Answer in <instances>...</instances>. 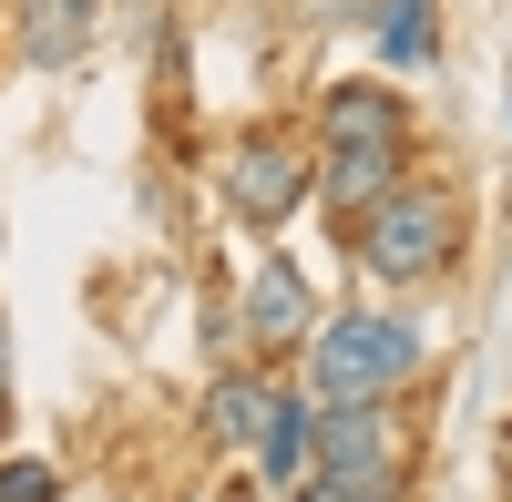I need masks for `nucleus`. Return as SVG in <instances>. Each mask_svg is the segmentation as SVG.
Listing matches in <instances>:
<instances>
[{
    "instance_id": "6e6552de",
    "label": "nucleus",
    "mask_w": 512,
    "mask_h": 502,
    "mask_svg": "<svg viewBox=\"0 0 512 502\" xmlns=\"http://www.w3.org/2000/svg\"><path fill=\"white\" fill-rule=\"evenodd\" d=\"M267 400H277L267 369H236V380L205 390V431H216L226 451H256V431H267Z\"/></svg>"
},
{
    "instance_id": "9d476101",
    "label": "nucleus",
    "mask_w": 512,
    "mask_h": 502,
    "mask_svg": "<svg viewBox=\"0 0 512 502\" xmlns=\"http://www.w3.org/2000/svg\"><path fill=\"white\" fill-rule=\"evenodd\" d=\"M379 52H390L400 72L431 62V0H379Z\"/></svg>"
},
{
    "instance_id": "f257e3e1",
    "label": "nucleus",
    "mask_w": 512,
    "mask_h": 502,
    "mask_svg": "<svg viewBox=\"0 0 512 502\" xmlns=\"http://www.w3.org/2000/svg\"><path fill=\"white\" fill-rule=\"evenodd\" d=\"M400 175H410V103H400V82H328V103H318V205L359 226Z\"/></svg>"
},
{
    "instance_id": "39448f33",
    "label": "nucleus",
    "mask_w": 512,
    "mask_h": 502,
    "mask_svg": "<svg viewBox=\"0 0 512 502\" xmlns=\"http://www.w3.org/2000/svg\"><path fill=\"white\" fill-rule=\"evenodd\" d=\"M236 328H246V349H256V359H287V349H308V339H318V287L297 277V257H267V267H256Z\"/></svg>"
},
{
    "instance_id": "0eeeda50",
    "label": "nucleus",
    "mask_w": 512,
    "mask_h": 502,
    "mask_svg": "<svg viewBox=\"0 0 512 502\" xmlns=\"http://www.w3.org/2000/svg\"><path fill=\"white\" fill-rule=\"evenodd\" d=\"M297 502H400V451H369V462H308Z\"/></svg>"
},
{
    "instance_id": "9b49d317",
    "label": "nucleus",
    "mask_w": 512,
    "mask_h": 502,
    "mask_svg": "<svg viewBox=\"0 0 512 502\" xmlns=\"http://www.w3.org/2000/svg\"><path fill=\"white\" fill-rule=\"evenodd\" d=\"M0 502H62L52 462H0Z\"/></svg>"
},
{
    "instance_id": "20e7f679",
    "label": "nucleus",
    "mask_w": 512,
    "mask_h": 502,
    "mask_svg": "<svg viewBox=\"0 0 512 502\" xmlns=\"http://www.w3.org/2000/svg\"><path fill=\"white\" fill-rule=\"evenodd\" d=\"M308 185H318V164L297 154L287 134H246L226 154V205H236L246 226H287L297 205H308Z\"/></svg>"
},
{
    "instance_id": "7ed1b4c3",
    "label": "nucleus",
    "mask_w": 512,
    "mask_h": 502,
    "mask_svg": "<svg viewBox=\"0 0 512 502\" xmlns=\"http://www.w3.org/2000/svg\"><path fill=\"white\" fill-rule=\"evenodd\" d=\"M420 359H431L420 318H390V308H338V318H318V339H308L318 400H390L400 380H420Z\"/></svg>"
},
{
    "instance_id": "1a4fd4ad",
    "label": "nucleus",
    "mask_w": 512,
    "mask_h": 502,
    "mask_svg": "<svg viewBox=\"0 0 512 502\" xmlns=\"http://www.w3.org/2000/svg\"><path fill=\"white\" fill-rule=\"evenodd\" d=\"M308 431H318V400H308V390H277V400H267V431H256L267 482H297V472H308Z\"/></svg>"
},
{
    "instance_id": "f03ea898",
    "label": "nucleus",
    "mask_w": 512,
    "mask_h": 502,
    "mask_svg": "<svg viewBox=\"0 0 512 502\" xmlns=\"http://www.w3.org/2000/svg\"><path fill=\"white\" fill-rule=\"evenodd\" d=\"M349 246H359V267H369L379 287H431V277H451V257H461V205H451L441 185L400 175V185L349 226Z\"/></svg>"
},
{
    "instance_id": "423d86ee",
    "label": "nucleus",
    "mask_w": 512,
    "mask_h": 502,
    "mask_svg": "<svg viewBox=\"0 0 512 502\" xmlns=\"http://www.w3.org/2000/svg\"><path fill=\"white\" fill-rule=\"evenodd\" d=\"M11 21H21V62L31 72H72L82 52H93L103 0H11Z\"/></svg>"
}]
</instances>
